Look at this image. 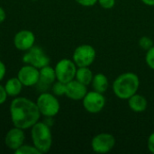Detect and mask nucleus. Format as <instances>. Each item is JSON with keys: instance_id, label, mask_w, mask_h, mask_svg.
Masks as SVG:
<instances>
[{"instance_id": "1", "label": "nucleus", "mask_w": 154, "mask_h": 154, "mask_svg": "<svg viewBox=\"0 0 154 154\" xmlns=\"http://www.w3.org/2000/svg\"><path fill=\"white\" fill-rule=\"evenodd\" d=\"M9 112L14 126L23 130L31 129L41 117L36 102L23 97H14L9 106Z\"/></svg>"}, {"instance_id": "2", "label": "nucleus", "mask_w": 154, "mask_h": 154, "mask_svg": "<svg viewBox=\"0 0 154 154\" xmlns=\"http://www.w3.org/2000/svg\"><path fill=\"white\" fill-rule=\"evenodd\" d=\"M140 87L139 77L134 72H125L119 75L113 82L115 95L123 100H128L136 94Z\"/></svg>"}, {"instance_id": "3", "label": "nucleus", "mask_w": 154, "mask_h": 154, "mask_svg": "<svg viewBox=\"0 0 154 154\" xmlns=\"http://www.w3.org/2000/svg\"><path fill=\"white\" fill-rule=\"evenodd\" d=\"M32 145L41 154L47 153L52 145V134L51 126L44 122H37L31 128Z\"/></svg>"}, {"instance_id": "4", "label": "nucleus", "mask_w": 154, "mask_h": 154, "mask_svg": "<svg viewBox=\"0 0 154 154\" xmlns=\"http://www.w3.org/2000/svg\"><path fill=\"white\" fill-rule=\"evenodd\" d=\"M36 105L41 116H43L44 117H54L59 114L60 109V105L57 97L52 93L46 91L40 94L36 100Z\"/></svg>"}, {"instance_id": "5", "label": "nucleus", "mask_w": 154, "mask_h": 154, "mask_svg": "<svg viewBox=\"0 0 154 154\" xmlns=\"http://www.w3.org/2000/svg\"><path fill=\"white\" fill-rule=\"evenodd\" d=\"M97 51L89 44H81L78 46L72 55V60L77 67H89L96 60Z\"/></svg>"}, {"instance_id": "6", "label": "nucleus", "mask_w": 154, "mask_h": 154, "mask_svg": "<svg viewBox=\"0 0 154 154\" xmlns=\"http://www.w3.org/2000/svg\"><path fill=\"white\" fill-rule=\"evenodd\" d=\"M23 61L24 64L32 65L40 69L50 65L51 59L41 47L34 45L23 55Z\"/></svg>"}, {"instance_id": "7", "label": "nucleus", "mask_w": 154, "mask_h": 154, "mask_svg": "<svg viewBox=\"0 0 154 154\" xmlns=\"http://www.w3.org/2000/svg\"><path fill=\"white\" fill-rule=\"evenodd\" d=\"M77 69L78 67L72 60L62 59L59 60L54 67L57 80L65 84L73 80L76 76Z\"/></svg>"}, {"instance_id": "8", "label": "nucleus", "mask_w": 154, "mask_h": 154, "mask_svg": "<svg viewBox=\"0 0 154 154\" xmlns=\"http://www.w3.org/2000/svg\"><path fill=\"white\" fill-rule=\"evenodd\" d=\"M82 105L87 112L90 114H97L104 109L106 106V98L102 93L95 90L88 91L82 99Z\"/></svg>"}, {"instance_id": "9", "label": "nucleus", "mask_w": 154, "mask_h": 154, "mask_svg": "<svg viewBox=\"0 0 154 154\" xmlns=\"http://www.w3.org/2000/svg\"><path fill=\"white\" fill-rule=\"evenodd\" d=\"M116 145L115 137L107 133H101L93 137L91 147L93 152L97 153H107Z\"/></svg>"}, {"instance_id": "10", "label": "nucleus", "mask_w": 154, "mask_h": 154, "mask_svg": "<svg viewBox=\"0 0 154 154\" xmlns=\"http://www.w3.org/2000/svg\"><path fill=\"white\" fill-rule=\"evenodd\" d=\"M23 87H34L37 86L40 78L39 69L29 65L24 64L17 72L16 76Z\"/></svg>"}, {"instance_id": "11", "label": "nucleus", "mask_w": 154, "mask_h": 154, "mask_svg": "<svg viewBox=\"0 0 154 154\" xmlns=\"http://www.w3.org/2000/svg\"><path fill=\"white\" fill-rule=\"evenodd\" d=\"M14 47L21 51H26L35 45V35L30 30H21L14 37Z\"/></svg>"}, {"instance_id": "12", "label": "nucleus", "mask_w": 154, "mask_h": 154, "mask_svg": "<svg viewBox=\"0 0 154 154\" xmlns=\"http://www.w3.org/2000/svg\"><path fill=\"white\" fill-rule=\"evenodd\" d=\"M23 131L24 130L16 126L11 128L5 136V146L13 152L16 151L19 147H21L24 143L25 140V134Z\"/></svg>"}, {"instance_id": "13", "label": "nucleus", "mask_w": 154, "mask_h": 154, "mask_svg": "<svg viewBox=\"0 0 154 154\" xmlns=\"http://www.w3.org/2000/svg\"><path fill=\"white\" fill-rule=\"evenodd\" d=\"M86 85L80 83L77 79H73L66 84V97L71 100L79 101L84 98L88 93Z\"/></svg>"}, {"instance_id": "14", "label": "nucleus", "mask_w": 154, "mask_h": 154, "mask_svg": "<svg viewBox=\"0 0 154 154\" xmlns=\"http://www.w3.org/2000/svg\"><path fill=\"white\" fill-rule=\"evenodd\" d=\"M39 71H40V78L37 86H39L40 88L47 89L50 87H51V85L57 80L55 69L50 65H47L40 69Z\"/></svg>"}, {"instance_id": "15", "label": "nucleus", "mask_w": 154, "mask_h": 154, "mask_svg": "<svg viewBox=\"0 0 154 154\" xmlns=\"http://www.w3.org/2000/svg\"><path fill=\"white\" fill-rule=\"evenodd\" d=\"M128 106L130 109L135 113H143L147 109L148 101L140 94H134L128 99Z\"/></svg>"}, {"instance_id": "16", "label": "nucleus", "mask_w": 154, "mask_h": 154, "mask_svg": "<svg viewBox=\"0 0 154 154\" xmlns=\"http://www.w3.org/2000/svg\"><path fill=\"white\" fill-rule=\"evenodd\" d=\"M23 85L21 83V81L19 80V79L17 77L11 78V79H7V81L5 82V84L4 86L7 96L12 97H19V95L21 94V92L23 90Z\"/></svg>"}, {"instance_id": "17", "label": "nucleus", "mask_w": 154, "mask_h": 154, "mask_svg": "<svg viewBox=\"0 0 154 154\" xmlns=\"http://www.w3.org/2000/svg\"><path fill=\"white\" fill-rule=\"evenodd\" d=\"M92 88L95 91L104 94L109 87V81L107 77L103 73H97L94 75L92 82Z\"/></svg>"}, {"instance_id": "18", "label": "nucleus", "mask_w": 154, "mask_h": 154, "mask_svg": "<svg viewBox=\"0 0 154 154\" xmlns=\"http://www.w3.org/2000/svg\"><path fill=\"white\" fill-rule=\"evenodd\" d=\"M93 77L94 74L88 67H78L75 79L79 81L80 83L88 86L89 84H91Z\"/></svg>"}, {"instance_id": "19", "label": "nucleus", "mask_w": 154, "mask_h": 154, "mask_svg": "<svg viewBox=\"0 0 154 154\" xmlns=\"http://www.w3.org/2000/svg\"><path fill=\"white\" fill-rule=\"evenodd\" d=\"M51 91H52V94L55 95L56 97L65 96L66 95V84L59 80H56L51 85Z\"/></svg>"}, {"instance_id": "20", "label": "nucleus", "mask_w": 154, "mask_h": 154, "mask_svg": "<svg viewBox=\"0 0 154 154\" xmlns=\"http://www.w3.org/2000/svg\"><path fill=\"white\" fill-rule=\"evenodd\" d=\"M14 152L15 154H41L33 145H28L24 143Z\"/></svg>"}, {"instance_id": "21", "label": "nucleus", "mask_w": 154, "mask_h": 154, "mask_svg": "<svg viewBox=\"0 0 154 154\" xmlns=\"http://www.w3.org/2000/svg\"><path fill=\"white\" fill-rule=\"evenodd\" d=\"M139 45H140V47L142 49H143L145 51H148V50H150L154 45L153 41L150 37L143 36V37H142L139 40Z\"/></svg>"}, {"instance_id": "22", "label": "nucleus", "mask_w": 154, "mask_h": 154, "mask_svg": "<svg viewBox=\"0 0 154 154\" xmlns=\"http://www.w3.org/2000/svg\"><path fill=\"white\" fill-rule=\"evenodd\" d=\"M145 61L150 69L154 70V45L147 51L146 56H145Z\"/></svg>"}, {"instance_id": "23", "label": "nucleus", "mask_w": 154, "mask_h": 154, "mask_svg": "<svg viewBox=\"0 0 154 154\" xmlns=\"http://www.w3.org/2000/svg\"><path fill=\"white\" fill-rule=\"evenodd\" d=\"M97 3L104 9H111L116 5V0H97Z\"/></svg>"}, {"instance_id": "24", "label": "nucleus", "mask_w": 154, "mask_h": 154, "mask_svg": "<svg viewBox=\"0 0 154 154\" xmlns=\"http://www.w3.org/2000/svg\"><path fill=\"white\" fill-rule=\"evenodd\" d=\"M79 5L85 6V7H90L95 5L97 3V0H75Z\"/></svg>"}, {"instance_id": "25", "label": "nucleus", "mask_w": 154, "mask_h": 154, "mask_svg": "<svg viewBox=\"0 0 154 154\" xmlns=\"http://www.w3.org/2000/svg\"><path fill=\"white\" fill-rule=\"evenodd\" d=\"M7 94L5 92V89L4 88V86L0 85V106L5 104L6 99H7Z\"/></svg>"}, {"instance_id": "26", "label": "nucleus", "mask_w": 154, "mask_h": 154, "mask_svg": "<svg viewBox=\"0 0 154 154\" xmlns=\"http://www.w3.org/2000/svg\"><path fill=\"white\" fill-rule=\"evenodd\" d=\"M147 146L149 151L154 154V132L152 133L148 138V142H147Z\"/></svg>"}, {"instance_id": "27", "label": "nucleus", "mask_w": 154, "mask_h": 154, "mask_svg": "<svg viewBox=\"0 0 154 154\" xmlns=\"http://www.w3.org/2000/svg\"><path fill=\"white\" fill-rule=\"evenodd\" d=\"M5 74H6V67L5 63L0 60V82L4 79Z\"/></svg>"}, {"instance_id": "28", "label": "nucleus", "mask_w": 154, "mask_h": 154, "mask_svg": "<svg viewBox=\"0 0 154 154\" xmlns=\"http://www.w3.org/2000/svg\"><path fill=\"white\" fill-rule=\"evenodd\" d=\"M5 18H6V13H5V9L2 6H0V23H4Z\"/></svg>"}, {"instance_id": "29", "label": "nucleus", "mask_w": 154, "mask_h": 154, "mask_svg": "<svg viewBox=\"0 0 154 154\" xmlns=\"http://www.w3.org/2000/svg\"><path fill=\"white\" fill-rule=\"evenodd\" d=\"M142 2L149 6H154V0H142Z\"/></svg>"}, {"instance_id": "30", "label": "nucleus", "mask_w": 154, "mask_h": 154, "mask_svg": "<svg viewBox=\"0 0 154 154\" xmlns=\"http://www.w3.org/2000/svg\"><path fill=\"white\" fill-rule=\"evenodd\" d=\"M32 1H37V0H32Z\"/></svg>"}]
</instances>
